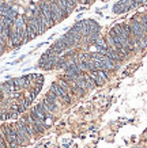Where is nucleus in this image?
Returning a JSON list of instances; mask_svg holds the SVG:
<instances>
[{
    "instance_id": "obj_1",
    "label": "nucleus",
    "mask_w": 147,
    "mask_h": 148,
    "mask_svg": "<svg viewBox=\"0 0 147 148\" xmlns=\"http://www.w3.org/2000/svg\"><path fill=\"white\" fill-rule=\"evenodd\" d=\"M0 135L6 139L8 148H17V147H19L18 140H17V135H15V129H14L12 124H10V122L3 124V125L0 126Z\"/></svg>"
},
{
    "instance_id": "obj_2",
    "label": "nucleus",
    "mask_w": 147,
    "mask_h": 148,
    "mask_svg": "<svg viewBox=\"0 0 147 148\" xmlns=\"http://www.w3.org/2000/svg\"><path fill=\"white\" fill-rule=\"evenodd\" d=\"M82 75H83V79H85V83H86V90H93L94 87H97L89 72H83Z\"/></svg>"
},
{
    "instance_id": "obj_3",
    "label": "nucleus",
    "mask_w": 147,
    "mask_h": 148,
    "mask_svg": "<svg viewBox=\"0 0 147 148\" xmlns=\"http://www.w3.org/2000/svg\"><path fill=\"white\" fill-rule=\"evenodd\" d=\"M113 12L115 14H124L127 12V8L124 7V4L121 1H117L116 4L113 5Z\"/></svg>"
},
{
    "instance_id": "obj_4",
    "label": "nucleus",
    "mask_w": 147,
    "mask_h": 148,
    "mask_svg": "<svg viewBox=\"0 0 147 148\" xmlns=\"http://www.w3.org/2000/svg\"><path fill=\"white\" fill-rule=\"evenodd\" d=\"M90 73V76L93 77V80H94V83H95V86H102L104 83H105V80L104 79H101V77L97 75V71H91V72H89Z\"/></svg>"
},
{
    "instance_id": "obj_5",
    "label": "nucleus",
    "mask_w": 147,
    "mask_h": 148,
    "mask_svg": "<svg viewBox=\"0 0 147 148\" xmlns=\"http://www.w3.org/2000/svg\"><path fill=\"white\" fill-rule=\"evenodd\" d=\"M0 148H8V145H7V141H6V139L1 135H0Z\"/></svg>"
},
{
    "instance_id": "obj_6",
    "label": "nucleus",
    "mask_w": 147,
    "mask_h": 148,
    "mask_svg": "<svg viewBox=\"0 0 147 148\" xmlns=\"http://www.w3.org/2000/svg\"><path fill=\"white\" fill-rule=\"evenodd\" d=\"M76 3H80V4H87V0H76Z\"/></svg>"
},
{
    "instance_id": "obj_7",
    "label": "nucleus",
    "mask_w": 147,
    "mask_h": 148,
    "mask_svg": "<svg viewBox=\"0 0 147 148\" xmlns=\"http://www.w3.org/2000/svg\"><path fill=\"white\" fill-rule=\"evenodd\" d=\"M94 1H97V0H87V4H91V3H94Z\"/></svg>"
}]
</instances>
